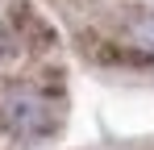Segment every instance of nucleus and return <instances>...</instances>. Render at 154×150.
<instances>
[{
  "label": "nucleus",
  "mask_w": 154,
  "mask_h": 150,
  "mask_svg": "<svg viewBox=\"0 0 154 150\" xmlns=\"http://www.w3.org/2000/svg\"><path fill=\"white\" fill-rule=\"evenodd\" d=\"M4 125L17 133V138H25V142H38V138H46L54 133V104L42 96H33V92H8L4 96Z\"/></svg>",
  "instance_id": "f257e3e1"
},
{
  "label": "nucleus",
  "mask_w": 154,
  "mask_h": 150,
  "mask_svg": "<svg viewBox=\"0 0 154 150\" xmlns=\"http://www.w3.org/2000/svg\"><path fill=\"white\" fill-rule=\"evenodd\" d=\"M129 42L137 50H146V54H154V21H137L129 29Z\"/></svg>",
  "instance_id": "f03ea898"
}]
</instances>
